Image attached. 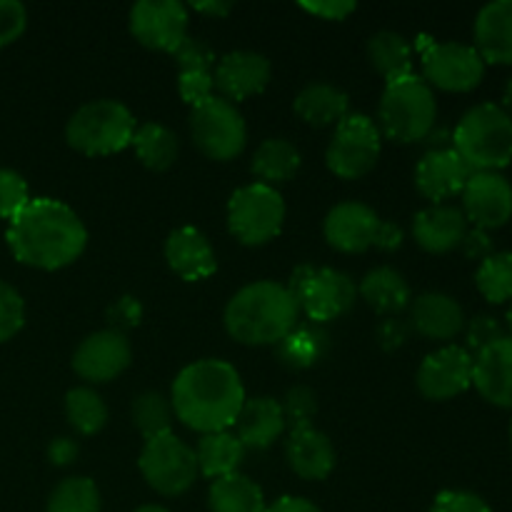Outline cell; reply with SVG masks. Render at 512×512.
<instances>
[{
  "mask_svg": "<svg viewBox=\"0 0 512 512\" xmlns=\"http://www.w3.org/2000/svg\"><path fill=\"white\" fill-rule=\"evenodd\" d=\"M8 248L18 263L38 270L73 265L88 245V230L73 208L53 198H30L8 223Z\"/></svg>",
  "mask_w": 512,
  "mask_h": 512,
  "instance_id": "cell-1",
  "label": "cell"
},
{
  "mask_svg": "<svg viewBox=\"0 0 512 512\" xmlns=\"http://www.w3.org/2000/svg\"><path fill=\"white\" fill-rule=\"evenodd\" d=\"M245 400L238 370L215 358L198 360L180 370L170 395L175 418L200 435L223 433L235 425Z\"/></svg>",
  "mask_w": 512,
  "mask_h": 512,
  "instance_id": "cell-2",
  "label": "cell"
},
{
  "mask_svg": "<svg viewBox=\"0 0 512 512\" xmlns=\"http://www.w3.org/2000/svg\"><path fill=\"white\" fill-rule=\"evenodd\" d=\"M300 308L288 285L258 280L230 298L225 305V330L240 345H278L298 328Z\"/></svg>",
  "mask_w": 512,
  "mask_h": 512,
  "instance_id": "cell-3",
  "label": "cell"
},
{
  "mask_svg": "<svg viewBox=\"0 0 512 512\" xmlns=\"http://www.w3.org/2000/svg\"><path fill=\"white\" fill-rule=\"evenodd\" d=\"M450 148L470 173H500L512 163V118L503 105H475L460 118Z\"/></svg>",
  "mask_w": 512,
  "mask_h": 512,
  "instance_id": "cell-4",
  "label": "cell"
},
{
  "mask_svg": "<svg viewBox=\"0 0 512 512\" xmlns=\"http://www.w3.org/2000/svg\"><path fill=\"white\" fill-rule=\"evenodd\" d=\"M378 120L380 130L395 143H423L438 120L433 88L415 73L388 83L380 98Z\"/></svg>",
  "mask_w": 512,
  "mask_h": 512,
  "instance_id": "cell-5",
  "label": "cell"
},
{
  "mask_svg": "<svg viewBox=\"0 0 512 512\" xmlns=\"http://www.w3.org/2000/svg\"><path fill=\"white\" fill-rule=\"evenodd\" d=\"M135 118L118 100H93L70 115L65 140L78 153L90 158L115 155L133 143Z\"/></svg>",
  "mask_w": 512,
  "mask_h": 512,
  "instance_id": "cell-6",
  "label": "cell"
},
{
  "mask_svg": "<svg viewBox=\"0 0 512 512\" xmlns=\"http://www.w3.org/2000/svg\"><path fill=\"white\" fill-rule=\"evenodd\" d=\"M288 290L293 293L298 308L313 320V325L338 320L353 308L358 288L335 268H315V265H298L290 275Z\"/></svg>",
  "mask_w": 512,
  "mask_h": 512,
  "instance_id": "cell-7",
  "label": "cell"
},
{
  "mask_svg": "<svg viewBox=\"0 0 512 512\" xmlns=\"http://www.w3.org/2000/svg\"><path fill=\"white\" fill-rule=\"evenodd\" d=\"M285 223L283 195L263 183L238 188L228 200V228L238 243L258 248L280 235Z\"/></svg>",
  "mask_w": 512,
  "mask_h": 512,
  "instance_id": "cell-8",
  "label": "cell"
},
{
  "mask_svg": "<svg viewBox=\"0 0 512 512\" xmlns=\"http://www.w3.org/2000/svg\"><path fill=\"white\" fill-rule=\"evenodd\" d=\"M383 133L373 118L363 113H348L330 138L325 150V165L333 175L343 180L365 178L378 165Z\"/></svg>",
  "mask_w": 512,
  "mask_h": 512,
  "instance_id": "cell-9",
  "label": "cell"
},
{
  "mask_svg": "<svg viewBox=\"0 0 512 512\" xmlns=\"http://www.w3.org/2000/svg\"><path fill=\"white\" fill-rule=\"evenodd\" d=\"M138 468L145 483L165 498H178L188 493L200 475L195 450L173 433L145 440Z\"/></svg>",
  "mask_w": 512,
  "mask_h": 512,
  "instance_id": "cell-10",
  "label": "cell"
},
{
  "mask_svg": "<svg viewBox=\"0 0 512 512\" xmlns=\"http://www.w3.org/2000/svg\"><path fill=\"white\" fill-rule=\"evenodd\" d=\"M190 135L205 158L228 163L245 150L248 128L243 113L233 103L213 95L205 103L195 105L190 113Z\"/></svg>",
  "mask_w": 512,
  "mask_h": 512,
  "instance_id": "cell-11",
  "label": "cell"
},
{
  "mask_svg": "<svg viewBox=\"0 0 512 512\" xmlns=\"http://www.w3.org/2000/svg\"><path fill=\"white\" fill-rule=\"evenodd\" d=\"M423 75L430 88L470 93L485 78V63L473 45L423 43Z\"/></svg>",
  "mask_w": 512,
  "mask_h": 512,
  "instance_id": "cell-12",
  "label": "cell"
},
{
  "mask_svg": "<svg viewBox=\"0 0 512 512\" xmlns=\"http://www.w3.org/2000/svg\"><path fill=\"white\" fill-rule=\"evenodd\" d=\"M130 33L143 48L175 53L188 38V8L175 0H140L130 8Z\"/></svg>",
  "mask_w": 512,
  "mask_h": 512,
  "instance_id": "cell-13",
  "label": "cell"
},
{
  "mask_svg": "<svg viewBox=\"0 0 512 512\" xmlns=\"http://www.w3.org/2000/svg\"><path fill=\"white\" fill-rule=\"evenodd\" d=\"M415 383L423 398L445 403L473 385V355L460 345H445L420 363Z\"/></svg>",
  "mask_w": 512,
  "mask_h": 512,
  "instance_id": "cell-14",
  "label": "cell"
},
{
  "mask_svg": "<svg viewBox=\"0 0 512 512\" xmlns=\"http://www.w3.org/2000/svg\"><path fill=\"white\" fill-rule=\"evenodd\" d=\"M133 360V348L125 333L118 330H98L88 335L73 353V370L85 383H110L128 370Z\"/></svg>",
  "mask_w": 512,
  "mask_h": 512,
  "instance_id": "cell-15",
  "label": "cell"
},
{
  "mask_svg": "<svg viewBox=\"0 0 512 512\" xmlns=\"http://www.w3.org/2000/svg\"><path fill=\"white\" fill-rule=\"evenodd\" d=\"M463 215L478 230H498L512 218V185L500 173H473L463 188Z\"/></svg>",
  "mask_w": 512,
  "mask_h": 512,
  "instance_id": "cell-16",
  "label": "cell"
},
{
  "mask_svg": "<svg viewBox=\"0 0 512 512\" xmlns=\"http://www.w3.org/2000/svg\"><path fill=\"white\" fill-rule=\"evenodd\" d=\"M383 225L385 220H380V215L370 205L348 200V203L335 205L325 215L323 235L330 248L355 255L365 253L370 248H378Z\"/></svg>",
  "mask_w": 512,
  "mask_h": 512,
  "instance_id": "cell-17",
  "label": "cell"
},
{
  "mask_svg": "<svg viewBox=\"0 0 512 512\" xmlns=\"http://www.w3.org/2000/svg\"><path fill=\"white\" fill-rule=\"evenodd\" d=\"M270 75H273V68L265 55L253 53V50H235L218 60L213 83L220 98L235 105L263 93L270 83Z\"/></svg>",
  "mask_w": 512,
  "mask_h": 512,
  "instance_id": "cell-18",
  "label": "cell"
},
{
  "mask_svg": "<svg viewBox=\"0 0 512 512\" xmlns=\"http://www.w3.org/2000/svg\"><path fill=\"white\" fill-rule=\"evenodd\" d=\"M165 263L185 283H198L218 270V258L210 240L193 225L173 230L165 240Z\"/></svg>",
  "mask_w": 512,
  "mask_h": 512,
  "instance_id": "cell-19",
  "label": "cell"
},
{
  "mask_svg": "<svg viewBox=\"0 0 512 512\" xmlns=\"http://www.w3.org/2000/svg\"><path fill=\"white\" fill-rule=\"evenodd\" d=\"M470 175L473 173L468 170V165L458 158L453 148L433 150V153H425L415 168V188L423 198L440 205L443 200L463 193Z\"/></svg>",
  "mask_w": 512,
  "mask_h": 512,
  "instance_id": "cell-20",
  "label": "cell"
},
{
  "mask_svg": "<svg viewBox=\"0 0 512 512\" xmlns=\"http://www.w3.org/2000/svg\"><path fill=\"white\" fill-rule=\"evenodd\" d=\"M473 385L480 398L503 410H512V338L493 343L473 358Z\"/></svg>",
  "mask_w": 512,
  "mask_h": 512,
  "instance_id": "cell-21",
  "label": "cell"
},
{
  "mask_svg": "<svg viewBox=\"0 0 512 512\" xmlns=\"http://www.w3.org/2000/svg\"><path fill=\"white\" fill-rule=\"evenodd\" d=\"M465 235H468V220L455 205H430L413 220L415 243L430 255L453 253L460 248Z\"/></svg>",
  "mask_w": 512,
  "mask_h": 512,
  "instance_id": "cell-22",
  "label": "cell"
},
{
  "mask_svg": "<svg viewBox=\"0 0 512 512\" xmlns=\"http://www.w3.org/2000/svg\"><path fill=\"white\" fill-rule=\"evenodd\" d=\"M410 328L428 340L448 343L465 330V313L445 293H423L410 303Z\"/></svg>",
  "mask_w": 512,
  "mask_h": 512,
  "instance_id": "cell-23",
  "label": "cell"
},
{
  "mask_svg": "<svg viewBox=\"0 0 512 512\" xmlns=\"http://www.w3.org/2000/svg\"><path fill=\"white\" fill-rule=\"evenodd\" d=\"M175 63H178V90L180 98L188 105H200L215 95L213 65L215 53L205 40L185 38L183 45L175 50Z\"/></svg>",
  "mask_w": 512,
  "mask_h": 512,
  "instance_id": "cell-24",
  "label": "cell"
},
{
  "mask_svg": "<svg viewBox=\"0 0 512 512\" xmlns=\"http://www.w3.org/2000/svg\"><path fill=\"white\" fill-rule=\"evenodd\" d=\"M285 458H288L290 470L303 480H325L338 463L330 438L313 425L290 430L288 443H285Z\"/></svg>",
  "mask_w": 512,
  "mask_h": 512,
  "instance_id": "cell-25",
  "label": "cell"
},
{
  "mask_svg": "<svg viewBox=\"0 0 512 512\" xmlns=\"http://www.w3.org/2000/svg\"><path fill=\"white\" fill-rule=\"evenodd\" d=\"M473 38L483 63L512 65V0L485 5L475 18Z\"/></svg>",
  "mask_w": 512,
  "mask_h": 512,
  "instance_id": "cell-26",
  "label": "cell"
},
{
  "mask_svg": "<svg viewBox=\"0 0 512 512\" xmlns=\"http://www.w3.org/2000/svg\"><path fill=\"white\" fill-rule=\"evenodd\" d=\"M285 415L278 400L273 398H250L240 408L235 420V438L243 443L245 450H265L280 440L285 433Z\"/></svg>",
  "mask_w": 512,
  "mask_h": 512,
  "instance_id": "cell-27",
  "label": "cell"
},
{
  "mask_svg": "<svg viewBox=\"0 0 512 512\" xmlns=\"http://www.w3.org/2000/svg\"><path fill=\"white\" fill-rule=\"evenodd\" d=\"M358 293L368 308H373L378 315H385V318H398V313H403L413 303V290H410L408 280L403 278V273L388 268V265L370 270L360 283Z\"/></svg>",
  "mask_w": 512,
  "mask_h": 512,
  "instance_id": "cell-28",
  "label": "cell"
},
{
  "mask_svg": "<svg viewBox=\"0 0 512 512\" xmlns=\"http://www.w3.org/2000/svg\"><path fill=\"white\" fill-rule=\"evenodd\" d=\"M295 115L315 128H328L338 125L348 115L350 100L340 88L330 83H313L300 90L295 98Z\"/></svg>",
  "mask_w": 512,
  "mask_h": 512,
  "instance_id": "cell-29",
  "label": "cell"
},
{
  "mask_svg": "<svg viewBox=\"0 0 512 512\" xmlns=\"http://www.w3.org/2000/svg\"><path fill=\"white\" fill-rule=\"evenodd\" d=\"M300 163H303L300 150L295 148L290 140L270 138L258 145L250 168H253L255 178H258L260 183L275 188V185L293 180L295 175H298Z\"/></svg>",
  "mask_w": 512,
  "mask_h": 512,
  "instance_id": "cell-30",
  "label": "cell"
},
{
  "mask_svg": "<svg viewBox=\"0 0 512 512\" xmlns=\"http://www.w3.org/2000/svg\"><path fill=\"white\" fill-rule=\"evenodd\" d=\"M195 458H198V470L210 480L225 478V475L238 473V468L245 460V448L235 433H210L198 440Z\"/></svg>",
  "mask_w": 512,
  "mask_h": 512,
  "instance_id": "cell-31",
  "label": "cell"
},
{
  "mask_svg": "<svg viewBox=\"0 0 512 512\" xmlns=\"http://www.w3.org/2000/svg\"><path fill=\"white\" fill-rule=\"evenodd\" d=\"M328 333L320 325H298L275 345V358L288 370H308L328 353Z\"/></svg>",
  "mask_w": 512,
  "mask_h": 512,
  "instance_id": "cell-32",
  "label": "cell"
},
{
  "mask_svg": "<svg viewBox=\"0 0 512 512\" xmlns=\"http://www.w3.org/2000/svg\"><path fill=\"white\" fill-rule=\"evenodd\" d=\"M210 512H265V495L248 475L233 473L213 480L208 493Z\"/></svg>",
  "mask_w": 512,
  "mask_h": 512,
  "instance_id": "cell-33",
  "label": "cell"
},
{
  "mask_svg": "<svg viewBox=\"0 0 512 512\" xmlns=\"http://www.w3.org/2000/svg\"><path fill=\"white\" fill-rule=\"evenodd\" d=\"M368 58L388 83L413 75V45L393 30H383L370 38Z\"/></svg>",
  "mask_w": 512,
  "mask_h": 512,
  "instance_id": "cell-34",
  "label": "cell"
},
{
  "mask_svg": "<svg viewBox=\"0 0 512 512\" xmlns=\"http://www.w3.org/2000/svg\"><path fill=\"white\" fill-rule=\"evenodd\" d=\"M130 145L135 148L140 163L148 170H155V173L173 168L175 160H178V135L160 123L138 125Z\"/></svg>",
  "mask_w": 512,
  "mask_h": 512,
  "instance_id": "cell-35",
  "label": "cell"
},
{
  "mask_svg": "<svg viewBox=\"0 0 512 512\" xmlns=\"http://www.w3.org/2000/svg\"><path fill=\"white\" fill-rule=\"evenodd\" d=\"M65 418L80 435H98L108 423V405L93 388H73L65 395Z\"/></svg>",
  "mask_w": 512,
  "mask_h": 512,
  "instance_id": "cell-36",
  "label": "cell"
},
{
  "mask_svg": "<svg viewBox=\"0 0 512 512\" xmlns=\"http://www.w3.org/2000/svg\"><path fill=\"white\" fill-rule=\"evenodd\" d=\"M173 405L165 398L163 393H140L138 398L133 400V425L138 428V433L143 435L145 440L160 438V435L173 433L170 425H173Z\"/></svg>",
  "mask_w": 512,
  "mask_h": 512,
  "instance_id": "cell-37",
  "label": "cell"
},
{
  "mask_svg": "<svg viewBox=\"0 0 512 512\" xmlns=\"http://www.w3.org/2000/svg\"><path fill=\"white\" fill-rule=\"evenodd\" d=\"M475 285L488 303L503 305L512 300V253H493L478 265Z\"/></svg>",
  "mask_w": 512,
  "mask_h": 512,
  "instance_id": "cell-38",
  "label": "cell"
},
{
  "mask_svg": "<svg viewBox=\"0 0 512 512\" xmlns=\"http://www.w3.org/2000/svg\"><path fill=\"white\" fill-rule=\"evenodd\" d=\"M45 512H100V490L90 478H65L50 493Z\"/></svg>",
  "mask_w": 512,
  "mask_h": 512,
  "instance_id": "cell-39",
  "label": "cell"
},
{
  "mask_svg": "<svg viewBox=\"0 0 512 512\" xmlns=\"http://www.w3.org/2000/svg\"><path fill=\"white\" fill-rule=\"evenodd\" d=\"M285 415V425L290 430L310 428L313 425L315 413H318V395L308 388V385H295L288 390L285 400L280 403Z\"/></svg>",
  "mask_w": 512,
  "mask_h": 512,
  "instance_id": "cell-40",
  "label": "cell"
},
{
  "mask_svg": "<svg viewBox=\"0 0 512 512\" xmlns=\"http://www.w3.org/2000/svg\"><path fill=\"white\" fill-rule=\"evenodd\" d=\"M25 325V303L18 290L0 280V345L13 340Z\"/></svg>",
  "mask_w": 512,
  "mask_h": 512,
  "instance_id": "cell-41",
  "label": "cell"
},
{
  "mask_svg": "<svg viewBox=\"0 0 512 512\" xmlns=\"http://www.w3.org/2000/svg\"><path fill=\"white\" fill-rule=\"evenodd\" d=\"M28 203L30 193L23 175L10 168H0V218L10 223Z\"/></svg>",
  "mask_w": 512,
  "mask_h": 512,
  "instance_id": "cell-42",
  "label": "cell"
},
{
  "mask_svg": "<svg viewBox=\"0 0 512 512\" xmlns=\"http://www.w3.org/2000/svg\"><path fill=\"white\" fill-rule=\"evenodd\" d=\"M505 325L500 323L495 315H478V318H473L468 323V328H465V350H468L470 355H478L483 353L485 348H490L493 343H498V340L505 338Z\"/></svg>",
  "mask_w": 512,
  "mask_h": 512,
  "instance_id": "cell-43",
  "label": "cell"
},
{
  "mask_svg": "<svg viewBox=\"0 0 512 512\" xmlns=\"http://www.w3.org/2000/svg\"><path fill=\"white\" fill-rule=\"evenodd\" d=\"M430 512H493L490 505L470 490H443L433 500Z\"/></svg>",
  "mask_w": 512,
  "mask_h": 512,
  "instance_id": "cell-44",
  "label": "cell"
},
{
  "mask_svg": "<svg viewBox=\"0 0 512 512\" xmlns=\"http://www.w3.org/2000/svg\"><path fill=\"white\" fill-rule=\"evenodd\" d=\"M28 13L18 0H0V48L10 45L25 33Z\"/></svg>",
  "mask_w": 512,
  "mask_h": 512,
  "instance_id": "cell-45",
  "label": "cell"
},
{
  "mask_svg": "<svg viewBox=\"0 0 512 512\" xmlns=\"http://www.w3.org/2000/svg\"><path fill=\"white\" fill-rule=\"evenodd\" d=\"M140 320H143V305L133 295H123V298H118L108 308V323L113 325L110 330L125 333L130 328H138Z\"/></svg>",
  "mask_w": 512,
  "mask_h": 512,
  "instance_id": "cell-46",
  "label": "cell"
},
{
  "mask_svg": "<svg viewBox=\"0 0 512 512\" xmlns=\"http://www.w3.org/2000/svg\"><path fill=\"white\" fill-rule=\"evenodd\" d=\"M410 323L400 318H385L378 328V345L385 353H395V350L403 348L410 338Z\"/></svg>",
  "mask_w": 512,
  "mask_h": 512,
  "instance_id": "cell-47",
  "label": "cell"
},
{
  "mask_svg": "<svg viewBox=\"0 0 512 512\" xmlns=\"http://www.w3.org/2000/svg\"><path fill=\"white\" fill-rule=\"evenodd\" d=\"M300 8L320 20H345L350 13H355L358 5L348 0H318V3H300Z\"/></svg>",
  "mask_w": 512,
  "mask_h": 512,
  "instance_id": "cell-48",
  "label": "cell"
},
{
  "mask_svg": "<svg viewBox=\"0 0 512 512\" xmlns=\"http://www.w3.org/2000/svg\"><path fill=\"white\" fill-rule=\"evenodd\" d=\"M460 250L465 253V258L480 260V263H483L485 258H490V255L495 253L490 235L485 233V230H478V228L468 230V235H465L463 243H460Z\"/></svg>",
  "mask_w": 512,
  "mask_h": 512,
  "instance_id": "cell-49",
  "label": "cell"
},
{
  "mask_svg": "<svg viewBox=\"0 0 512 512\" xmlns=\"http://www.w3.org/2000/svg\"><path fill=\"white\" fill-rule=\"evenodd\" d=\"M78 453V443L70 438H55L53 443L48 445V460L55 468H65V465L75 463V460H78Z\"/></svg>",
  "mask_w": 512,
  "mask_h": 512,
  "instance_id": "cell-50",
  "label": "cell"
},
{
  "mask_svg": "<svg viewBox=\"0 0 512 512\" xmlns=\"http://www.w3.org/2000/svg\"><path fill=\"white\" fill-rule=\"evenodd\" d=\"M265 512H323L318 505H313L305 498H293V495H285V498L275 500Z\"/></svg>",
  "mask_w": 512,
  "mask_h": 512,
  "instance_id": "cell-51",
  "label": "cell"
},
{
  "mask_svg": "<svg viewBox=\"0 0 512 512\" xmlns=\"http://www.w3.org/2000/svg\"><path fill=\"white\" fill-rule=\"evenodd\" d=\"M233 8L235 3H230V0H205V3H193L195 13L210 15V18H225Z\"/></svg>",
  "mask_w": 512,
  "mask_h": 512,
  "instance_id": "cell-52",
  "label": "cell"
},
{
  "mask_svg": "<svg viewBox=\"0 0 512 512\" xmlns=\"http://www.w3.org/2000/svg\"><path fill=\"white\" fill-rule=\"evenodd\" d=\"M403 245V230L395 223H385L383 233H380L378 248L380 250H398Z\"/></svg>",
  "mask_w": 512,
  "mask_h": 512,
  "instance_id": "cell-53",
  "label": "cell"
},
{
  "mask_svg": "<svg viewBox=\"0 0 512 512\" xmlns=\"http://www.w3.org/2000/svg\"><path fill=\"white\" fill-rule=\"evenodd\" d=\"M503 108H505V113H508L510 118H512V80L508 83V88H505V95H503Z\"/></svg>",
  "mask_w": 512,
  "mask_h": 512,
  "instance_id": "cell-54",
  "label": "cell"
},
{
  "mask_svg": "<svg viewBox=\"0 0 512 512\" xmlns=\"http://www.w3.org/2000/svg\"><path fill=\"white\" fill-rule=\"evenodd\" d=\"M135 512H170V510L160 508V505H143V508H138Z\"/></svg>",
  "mask_w": 512,
  "mask_h": 512,
  "instance_id": "cell-55",
  "label": "cell"
},
{
  "mask_svg": "<svg viewBox=\"0 0 512 512\" xmlns=\"http://www.w3.org/2000/svg\"><path fill=\"white\" fill-rule=\"evenodd\" d=\"M508 330H510V338H512V305L508 308Z\"/></svg>",
  "mask_w": 512,
  "mask_h": 512,
  "instance_id": "cell-56",
  "label": "cell"
},
{
  "mask_svg": "<svg viewBox=\"0 0 512 512\" xmlns=\"http://www.w3.org/2000/svg\"><path fill=\"white\" fill-rule=\"evenodd\" d=\"M510 450H512V423H510Z\"/></svg>",
  "mask_w": 512,
  "mask_h": 512,
  "instance_id": "cell-57",
  "label": "cell"
}]
</instances>
